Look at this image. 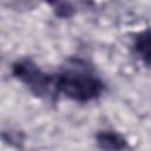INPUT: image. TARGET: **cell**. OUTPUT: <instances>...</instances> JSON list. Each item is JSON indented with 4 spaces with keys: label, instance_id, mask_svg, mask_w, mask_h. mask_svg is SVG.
Instances as JSON below:
<instances>
[{
    "label": "cell",
    "instance_id": "cell-2",
    "mask_svg": "<svg viewBox=\"0 0 151 151\" xmlns=\"http://www.w3.org/2000/svg\"><path fill=\"white\" fill-rule=\"evenodd\" d=\"M13 78L25 85L34 96L44 99L58 98L55 92L54 73L41 70L31 59H18L11 66Z\"/></svg>",
    "mask_w": 151,
    "mask_h": 151
},
{
    "label": "cell",
    "instance_id": "cell-1",
    "mask_svg": "<svg viewBox=\"0 0 151 151\" xmlns=\"http://www.w3.org/2000/svg\"><path fill=\"white\" fill-rule=\"evenodd\" d=\"M57 96H63L76 103H90L98 99L105 91V83L83 61L71 64L54 73Z\"/></svg>",
    "mask_w": 151,
    "mask_h": 151
},
{
    "label": "cell",
    "instance_id": "cell-5",
    "mask_svg": "<svg viewBox=\"0 0 151 151\" xmlns=\"http://www.w3.org/2000/svg\"><path fill=\"white\" fill-rule=\"evenodd\" d=\"M45 1L53 9L54 14L61 19H68L76 12V8L71 2V0H45Z\"/></svg>",
    "mask_w": 151,
    "mask_h": 151
},
{
    "label": "cell",
    "instance_id": "cell-3",
    "mask_svg": "<svg viewBox=\"0 0 151 151\" xmlns=\"http://www.w3.org/2000/svg\"><path fill=\"white\" fill-rule=\"evenodd\" d=\"M96 144L103 150H124L129 147L127 139L118 131L100 130L94 136Z\"/></svg>",
    "mask_w": 151,
    "mask_h": 151
},
{
    "label": "cell",
    "instance_id": "cell-4",
    "mask_svg": "<svg viewBox=\"0 0 151 151\" xmlns=\"http://www.w3.org/2000/svg\"><path fill=\"white\" fill-rule=\"evenodd\" d=\"M133 51L143 64L151 66V27L139 31L134 35Z\"/></svg>",
    "mask_w": 151,
    "mask_h": 151
}]
</instances>
